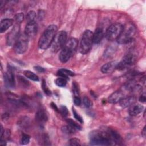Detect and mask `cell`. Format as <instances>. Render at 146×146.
<instances>
[{"label":"cell","mask_w":146,"mask_h":146,"mask_svg":"<svg viewBox=\"0 0 146 146\" xmlns=\"http://www.w3.org/2000/svg\"><path fill=\"white\" fill-rule=\"evenodd\" d=\"M123 91L118 90L112 93L108 98V102L110 103H117L125 97Z\"/></svg>","instance_id":"4fadbf2b"},{"label":"cell","mask_w":146,"mask_h":146,"mask_svg":"<svg viewBox=\"0 0 146 146\" xmlns=\"http://www.w3.org/2000/svg\"><path fill=\"white\" fill-rule=\"evenodd\" d=\"M43 142L44 143V145H50V140L48 137L46 135H44L43 136Z\"/></svg>","instance_id":"f35d334b"},{"label":"cell","mask_w":146,"mask_h":146,"mask_svg":"<svg viewBox=\"0 0 146 146\" xmlns=\"http://www.w3.org/2000/svg\"><path fill=\"white\" fill-rule=\"evenodd\" d=\"M42 88H43L44 92L47 95H50V94H51V91H50V90L48 89V88L47 87V85H46V81H45L44 80H43V81H42Z\"/></svg>","instance_id":"8d00e7d4"},{"label":"cell","mask_w":146,"mask_h":146,"mask_svg":"<svg viewBox=\"0 0 146 146\" xmlns=\"http://www.w3.org/2000/svg\"><path fill=\"white\" fill-rule=\"evenodd\" d=\"M78 43V41L76 38H71L66 42L64 46L68 48L69 49H70L71 50L74 52L77 47Z\"/></svg>","instance_id":"44dd1931"},{"label":"cell","mask_w":146,"mask_h":146,"mask_svg":"<svg viewBox=\"0 0 146 146\" xmlns=\"http://www.w3.org/2000/svg\"><path fill=\"white\" fill-rule=\"evenodd\" d=\"M55 84H56L58 86L63 87H64V86L66 85V83H67V79H66L65 78H62V77H59V78H57V79L55 80Z\"/></svg>","instance_id":"484cf974"},{"label":"cell","mask_w":146,"mask_h":146,"mask_svg":"<svg viewBox=\"0 0 146 146\" xmlns=\"http://www.w3.org/2000/svg\"><path fill=\"white\" fill-rule=\"evenodd\" d=\"M93 43V33L87 30L84 31L79 46V51L82 54H87L91 49Z\"/></svg>","instance_id":"277c9868"},{"label":"cell","mask_w":146,"mask_h":146,"mask_svg":"<svg viewBox=\"0 0 146 146\" xmlns=\"http://www.w3.org/2000/svg\"><path fill=\"white\" fill-rule=\"evenodd\" d=\"M19 27L18 25H15L10 32V33H9V35L7 37V44L8 45L12 46L15 44L19 36Z\"/></svg>","instance_id":"30bf717a"},{"label":"cell","mask_w":146,"mask_h":146,"mask_svg":"<svg viewBox=\"0 0 146 146\" xmlns=\"http://www.w3.org/2000/svg\"><path fill=\"white\" fill-rule=\"evenodd\" d=\"M74 102L76 106H80L81 104V99L79 96H75L74 98Z\"/></svg>","instance_id":"ab89813d"},{"label":"cell","mask_w":146,"mask_h":146,"mask_svg":"<svg viewBox=\"0 0 146 146\" xmlns=\"http://www.w3.org/2000/svg\"><path fill=\"white\" fill-rule=\"evenodd\" d=\"M66 121H67V123L68 124V125H71V127L74 128L75 129L80 130L82 129V127L80 126V125H79L77 123H76L72 119H67Z\"/></svg>","instance_id":"83f0119b"},{"label":"cell","mask_w":146,"mask_h":146,"mask_svg":"<svg viewBox=\"0 0 146 146\" xmlns=\"http://www.w3.org/2000/svg\"><path fill=\"white\" fill-rule=\"evenodd\" d=\"M83 103L84 104V105L85 106V107L89 108L90 107L92 106V101L90 100V98H88L87 96H84L83 98Z\"/></svg>","instance_id":"4dcf8cb0"},{"label":"cell","mask_w":146,"mask_h":146,"mask_svg":"<svg viewBox=\"0 0 146 146\" xmlns=\"http://www.w3.org/2000/svg\"><path fill=\"white\" fill-rule=\"evenodd\" d=\"M69 144L70 145H80L81 143L80 140L78 138H72L69 140Z\"/></svg>","instance_id":"1f68e13d"},{"label":"cell","mask_w":146,"mask_h":146,"mask_svg":"<svg viewBox=\"0 0 146 146\" xmlns=\"http://www.w3.org/2000/svg\"><path fill=\"white\" fill-rule=\"evenodd\" d=\"M145 135H146V129H145V126L144 127V128L142 130L141 132V135L143 136V137H145Z\"/></svg>","instance_id":"bcb514c9"},{"label":"cell","mask_w":146,"mask_h":146,"mask_svg":"<svg viewBox=\"0 0 146 146\" xmlns=\"http://www.w3.org/2000/svg\"><path fill=\"white\" fill-rule=\"evenodd\" d=\"M136 31L135 26L132 23H128L126 24L123 26V30L117 39V42L119 44H125L131 42Z\"/></svg>","instance_id":"3957f363"},{"label":"cell","mask_w":146,"mask_h":146,"mask_svg":"<svg viewBox=\"0 0 146 146\" xmlns=\"http://www.w3.org/2000/svg\"><path fill=\"white\" fill-rule=\"evenodd\" d=\"M51 107L54 108V110H55L56 111H58V107H57V106H56L55 104H54V103H51Z\"/></svg>","instance_id":"f6af8a7d"},{"label":"cell","mask_w":146,"mask_h":146,"mask_svg":"<svg viewBox=\"0 0 146 146\" xmlns=\"http://www.w3.org/2000/svg\"><path fill=\"white\" fill-rule=\"evenodd\" d=\"M74 51L64 46L60 52L59 58L62 63L67 62L74 54Z\"/></svg>","instance_id":"7c38bea8"},{"label":"cell","mask_w":146,"mask_h":146,"mask_svg":"<svg viewBox=\"0 0 146 146\" xmlns=\"http://www.w3.org/2000/svg\"><path fill=\"white\" fill-rule=\"evenodd\" d=\"M34 69L39 72H44L45 71L44 68H43V67H40V66H35V67H34Z\"/></svg>","instance_id":"b9f144b4"},{"label":"cell","mask_w":146,"mask_h":146,"mask_svg":"<svg viewBox=\"0 0 146 146\" xmlns=\"http://www.w3.org/2000/svg\"><path fill=\"white\" fill-rule=\"evenodd\" d=\"M74 73L67 69L65 68H62L58 70V75L59 76V77H62L65 78L66 79L68 80V76H74Z\"/></svg>","instance_id":"7402d4cb"},{"label":"cell","mask_w":146,"mask_h":146,"mask_svg":"<svg viewBox=\"0 0 146 146\" xmlns=\"http://www.w3.org/2000/svg\"><path fill=\"white\" fill-rule=\"evenodd\" d=\"M38 18L39 19L41 20L43 18L44 15V12L43 10H39L38 12Z\"/></svg>","instance_id":"60d3db41"},{"label":"cell","mask_w":146,"mask_h":146,"mask_svg":"<svg viewBox=\"0 0 146 146\" xmlns=\"http://www.w3.org/2000/svg\"><path fill=\"white\" fill-rule=\"evenodd\" d=\"M18 79H19V81L20 83H21L22 86H26V87L29 86V82L27 81L25 79H24L23 77L19 76V78H18Z\"/></svg>","instance_id":"74e56055"},{"label":"cell","mask_w":146,"mask_h":146,"mask_svg":"<svg viewBox=\"0 0 146 146\" xmlns=\"http://www.w3.org/2000/svg\"><path fill=\"white\" fill-rule=\"evenodd\" d=\"M143 106L140 104H133L130 106L128 112L131 116H136L143 110Z\"/></svg>","instance_id":"ac0fdd59"},{"label":"cell","mask_w":146,"mask_h":146,"mask_svg":"<svg viewBox=\"0 0 146 146\" xmlns=\"http://www.w3.org/2000/svg\"><path fill=\"white\" fill-rule=\"evenodd\" d=\"M59 111H60V113L64 117H66L68 114V109L65 106H61L60 107Z\"/></svg>","instance_id":"e575fe53"},{"label":"cell","mask_w":146,"mask_h":146,"mask_svg":"<svg viewBox=\"0 0 146 146\" xmlns=\"http://www.w3.org/2000/svg\"><path fill=\"white\" fill-rule=\"evenodd\" d=\"M9 114L8 113H5L2 115V119L3 121H5L6 120H7L9 118Z\"/></svg>","instance_id":"7bdbcfd3"},{"label":"cell","mask_w":146,"mask_h":146,"mask_svg":"<svg viewBox=\"0 0 146 146\" xmlns=\"http://www.w3.org/2000/svg\"><path fill=\"white\" fill-rule=\"evenodd\" d=\"M57 30L58 27L55 25H50L45 29L39 40L38 46L40 49H47L51 45Z\"/></svg>","instance_id":"6da1fadb"},{"label":"cell","mask_w":146,"mask_h":146,"mask_svg":"<svg viewBox=\"0 0 146 146\" xmlns=\"http://www.w3.org/2000/svg\"><path fill=\"white\" fill-rule=\"evenodd\" d=\"M23 18H24V15L22 13H17L14 16V19L18 23H21L23 20Z\"/></svg>","instance_id":"d6a6232c"},{"label":"cell","mask_w":146,"mask_h":146,"mask_svg":"<svg viewBox=\"0 0 146 146\" xmlns=\"http://www.w3.org/2000/svg\"><path fill=\"white\" fill-rule=\"evenodd\" d=\"M25 34L19 35L17 40L14 44V49L16 53L21 54L24 53L28 48V39Z\"/></svg>","instance_id":"52a82bcc"},{"label":"cell","mask_w":146,"mask_h":146,"mask_svg":"<svg viewBox=\"0 0 146 146\" xmlns=\"http://www.w3.org/2000/svg\"><path fill=\"white\" fill-rule=\"evenodd\" d=\"M72 91L75 95V96H79V88L78 84L76 82H74L72 83Z\"/></svg>","instance_id":"836d02e7"},{"label":"cell","mask_w":146,"mask_h":146,"mask_svg":"<svg viewBox=\"0 0 146 146\" xmlns=\"http://www.w3.org/2000/svg\"><path fill=\"white\" fill-rule=\"evenodd\" d=\"M4 81L5 85L10 88L15 87V82L14 78V74L13 68L9 66L7 71L4 74Z\"/></svg>","instance_id":"9c48e42d"},{"label":"cell","mask_w":146,"mask_h":146,"mask_svg":"<svg viewBox=\"0 0 146 146\" xmlns=\"http://www.w3.org/2000/svg\"><path fill=\"white\" fill-rule=\"evenodd\" d=\"M30 139V136H29L27 134L23 133V134H22V137H21V143L23 145H26L29 143Z\"/></svg>","instance_id":"f546056e"},{"label":"cell","mask_w":146,"mask_h":146,"mask_svg":"<svg viewBox=\"0 0 146 146\" xmlns=\"http://www.w3.org/2000/svg\"><path fill=\"white\" fill-rule=\"evenodd\" d=\"M35 17H36V13L35 11L33 10L29 11L26 15V19L27 21V22L34 21Z\"/></svg>","instance_id":"4316f807"},{"label":"cell","mask_w":146,"mask_h":146,"mask_svg":"<svg viewBox=\"0 0 146 146\" xmlns=\"http://www.w3.org/2000/svg\"><path fill=\"white\" fill-rule=\"evenodd\" d=\"M75 130L76 129L74 128H73L70 125L64 126L62 128V132L67 134H72L75 132Z\"/></svg>","instance_id":"d4e9b609"},{"label":"cell","mask_w":146,"mask_h":146,"mask_svg":"<svg viewBox=\"0 0 146 146\" xmlns=\"http://www.w3.org/2000/svg\"><path fill=\"white\" fill-rule=\"evenodd\" d=\"M105 131H106L109 137L113 141L114 144H119L121 143L122 141L121 137L117 132L110 128H107Z\"/></svg>","instance_id":"5bb4252c"},{"label":"cell","mask_w":146,"mask_h":146,"mask_svg":"<svg viewBox=\"0 0 146 146\" xmlns=\"http://www.w3.org/2000/svg\"><path fill=\"white\" fill-rule=\"evenodd\" d=\"M29 123H30L29 118L27 117H23L19 120L18 124L20 127H21L23 129H25L29 127Z\"/></svg>","instance_id":"603a6c76"},{"label":"cell","mask_w":146,"mask_h":146,"mask_svg":"<svg viewBox=\"0 0 146 146\" xmlns=\"http://www.w3.org/2000/svg\"><path fill=\"white\" fill-rule=\"evenodd\" d=\"M72 112H73V115L74 116V117L78 121H79L80 123H83V120L82 117L77 113V112L75 111V110L74 109V107H72Z\"/></svg>","instance_id":"d590c367"},{"label":"cell","mask_w":146,"mask_h":146,"mask_svg":"<svg viewBox=\"0 0 146 146\" xmlns=\"http://www.w3.org/2000/svg\"><path fill=\"white\" fill-rule=\"evenodd\" d=\"M90 144L93 145H110L114 144L105 130L91 132L90 135Z\"/></svg>","instance_id":"7a4b0ae2"},{"label":"cell","mask_w":146,"mask_h":146,"mask_svg":"<svg viewBox=\"0 0 146 146\" xmlns=\"http://www.w3.org/2000/svg\"><path fill=\"white\" fill-rule=\"evenodd\" d=\"M145 100H146V98H145V94L144 93L143 94H141L139 98V100L141 102H143V103H144L145 102Z\"/></svg>","instance_id":"ee69618b"},{"label":"cell","mask_w":146,"mask_h":146,"mask_svg":"<svg viewBox=\"0 0 146 146\" xmlns=\"http://www.w3.org/2000/svg\"><path fill=\"white\" fill-rule=\"evenodd\" d=\"M104 36V32L102 28L98 27L97 28L95 33H93V43L95 44L99 43L102 39Z\"/></svg>","instance_id":"ffe728a7"},{"label":"cell","mask_w":146,"mask_h":146,"mask_svg":"<svg viewBox=\"0 0 146 146\" xmlns=\"http://www.w3.org/2000/svg\"><path fill=\"white\" fill-rule=\"evenodd\" d=\"M116 48L114 46H109L107 50H106L105 52H104V56L106 57H109L111 55H112V54L115 51Z\"/></svg>","instance_id":"f1b7e54d"},{"label":"cell","mask_w":146,"mask_h":146,"mask_svg":"<svg viewBox=\"0 0 146 146\" xmlns=\"http://www.w3.org/2000/svg\"><path fill=\"white\" fill-rule=\"evenodd\" d=\"M123 26L120 23H115L111 25L106 32V37L109 41L117 40L119 37L122 30Z\"/></svg>","instance_id":"8992f818"},{"label":"cell","mask_w":146,"mask_h":146,"mask_svg":"<svg viewBox=\"0 0 146 146\" xmlns=\"http://www.w3.org/2000/svg\"><path fill=\"white\" fill-rule=\"evenodd\" d=\"M67 34L65 31H60L55 35L51 44V50L54 52H58L62 49L66 43Z\"/></svg>","instance_id":"5b68a950"},{"label":"cell","mask_w":146,"mask_h":146,"mask_svg":"<svg viewBox=\"0 0 146 146\" xmlns=\"http://www.w3.org/2000/svg\"><path fill=\"white\" fill-rule=\"evenodd\" d=\"M35 119L39 124L43 125L47 121L48 117L46 112L44 110L39 109L36 113Z\"/></svg>","instance_id":"2e32d148"},{"label":"cell","mask_w":146,"mask_h":146,"mask_svg":"<svg viewBox=\"0 0 146 146\" xmlns=\"http://www.w3.org/2000/svg\"><path fill=\"white\" fill-rule=\"evenodd\" d=\"M13 23V20L10 18H5L0 23V32L1 33L6 31Z\"/></svg>","instance_id":"d6986e66"},{"label":"cell","mask_w":146,"mask_h":146,"mask_svg":"<svg viewBox=\"0 0 146 146\" xmlns=\"http://www.w3.org/2000/svg\"><path fill=\"white\" fill-rule=\"evenodd\" d=\"M37 31L38 26L35 21L27 22L25 29V34L27 37H33L36 34Z\"/></svg>","instance_id":"8fae6325"},{"label":"cell","mask_w":146,"mask_h":146,"mask_svg":"<svg viewBox=\"0 0 146 146\" xmlns=\"http://www.w3.org/2000/svg\"><path fill=\"white\" fill-rule=\"evenodd\" d=\"M23 74L26 78H27L33 81H39L38 76L32 72L30 71H29V70L24 71Z\"/></svg>","instance_id":"cb8c5ba5"},{"label":"cell","mask_w":146,"mask_h":146,"mask_svg":"<svg viewBox=\"0 0 146 146\" xmlns=\"http://www.w3.org/2000/svg\"><path fill=\"white\" fill-rule=\"evenodd\" d=\"M136 100V98L133 96L124 97L119 102L120 106L123 108L130 107L131 105L135 103Z\"/></svg>","instance_id":"e0dca14e"},{"label":"cell","mask_w":146,"mask_h":146,"mask_svg":"<svg viewBox=\"0 0 146 146\" xmlns=\"http://www.w3.org/2000/svg\"><path fill=\"white\" fill-rule=\"evenodd\" d=\"M137 55L133 52H128L122 59V60L118 63L117 68L118 70H124L133 64L136 60Z\"/></svg>","instance_id":"ba28073f"},{"label":"cell","mask_w":146,"mask_h":146,"mask_svg":"<svg viewBox=\"0 0 146 146\" xmlns=\"http://www.w3.org/2000/svg\"><path fill=\"white\" fill-rule=\"evenodd\" d=\"M118 64L117 61H112L104 64L101 67V71L104 74H110L116 69Z\"/></svg>","instance_id":"9a60e30c"}]
</instances>
